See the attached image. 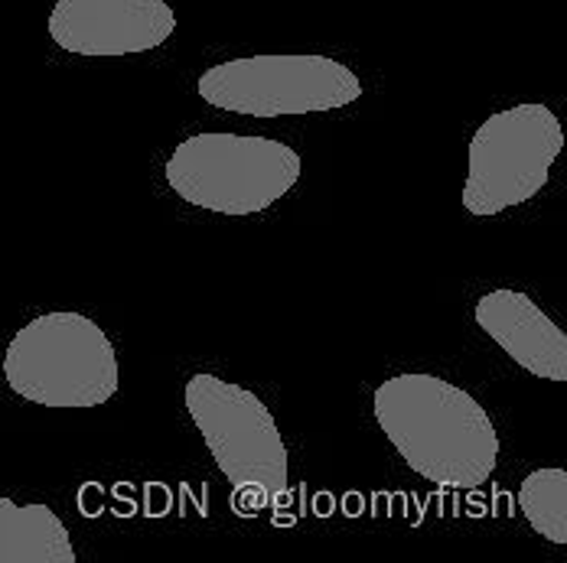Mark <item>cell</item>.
<instances>
[{
    "label": "cell",
    "instance_id": "cell-1",
    "mask_svg": "<svg viewBox=\"0 0 567 563\" xmlns=\"http://www.w3.org/2000/svg\"><path fill=\"white\" fill-rule=\"evenodd\" d=\"M372 414L398 456L444 489H480L499 462V434L486 407L447 378L404 372L382 382Z\"/></svg>",
    "mask_w": 567,
    "mask_h": 563
},
{
    "label": "cell",
    "instance_id": "cell-2",
    "mask_svg": "<svg viewBox=\"0 0 567 563\" xmlns=\"http://www.w3.org/2000/svg\"><path fill=\"white\" fill-rule=\"evenodd\" d=\"M7 385L43 407H99L117 395V352L85 313H43L10 338Z\"/></svg>",
    "mask_w": 567,
    "mask_h": 563
},
{
    "label": "cell",
    "instance_id": "cell-3",
    "mask_svg": "<svg viewBox=\"0 0 567 563\" xmlns=\"http://www.w3.org/2000/svg\"><path fill=\"white\" fill-rule=\"evenodd\" d=\"M293 147L255 134H193L171 154L164 176L179 199L219 216H255L300 179Z\"/></svg>",
    "mask_w": 567,
    "mask_h": 563
},
{
    "label": "cell",
    "instance_id": "cell-4",
    "mask_svg": "<svg viewBox=\"0 0 567 563\" xmlns=\"http://www.w3.org/2000/svg\"><path fill=\"white\" fill-rule=\"evenodd\" d=\"M183 400L216 466L231 482L235 499L255 496V508H265L287 496V447L278 420L261 404V397L209 372H199L186 382Z\"/></svg>",
    "mask_w": 567,
    "mask_h": 563
},
{
    "label": "cell",
    "instance_id": "cell-5",
    "mask_svg": "<svg viewBox=\"0 0 567 563\" xmlns=\"http://www.w3.org/2000/svg\"><path fill=\"white\" fill-rule=\"evenodd\" d=\"M565 150V127L548 105H515L489 114L470 140L463 206L470 216H499L545 186Z\"/></svg>",
    "mask_w": 567,
    "mask_h": 563
},
{
    "label": "cell",
    "instance_id": "cell-6",
    "mask_svg": "<svg viewBox=\"0 0 567 563\" xmlns=\"http://www.w3.org/2000/svg\"><path fill=\"white\" fill-rule=\"evenodd\" d=\"M196 92L223 112L281 117L346 108L362 95V82L330 56H245L206 69Z\"/></svg>",
    "mask_w": 567,
    "mask_h": 563
},
{
    "label": "cell",
    "instance_id": "cell-7",
    "mask_svg": "<svg viewBox=\"0 0 567 563\" xmlns=\"http://www.w3.org/2000/svg\"><path fill=\"white\" fill-rule=\"evenodd\" d=\"M176 13L164 0H59L50 37L72 56H137L164 46Z\"/></svg>",
    "mask_w": 567,
    "mask_h": 563
},
{
    "label": "cell",
    "instance_id": "cell-8",
    "mask_svg": "<svg viewBox=\"0 0 567 563\" xmlns=\"http://www.w3.org/2000/svg\"><path fill=\"white\" fill-rule=\"evenodd\" d=\"M480 330L535 378L567 382L565 330L522 290H489L473 310Z\"/></svg>",
    "mask_w": 567,
    "mask_h": 563
},
{
    "label": "cell",
    "instance_id": "cell-9",
    "mask_svg": "<svg viewBox=\"0 0 567 563\" xmlns=\"http://www.w3.org/2000/svg\"><path fill=\"white\" fill-rule=\"evenodd\" d=\"M0 563H75L69 528L50 505L0 499Z\"/></svg>",
    "mask_w": 567,
    "mask_h": 563
},
{
    "label": "cell",
    "instance_id": "cell-10",
    "mask_svg": "<svg viewBox=\"0 0 567 563\" xmlns=\"http://www.w3.org/2000/svg\"><path fill=\"white\" fill-rule=\"evenodd\" d=\"M518 508L528 524L551 544H567V472L565 469H535L518 489Z\"/></svg>",
    "mask_w": 567,
    "mask_h": 563
}]
</instances>
